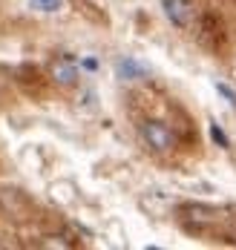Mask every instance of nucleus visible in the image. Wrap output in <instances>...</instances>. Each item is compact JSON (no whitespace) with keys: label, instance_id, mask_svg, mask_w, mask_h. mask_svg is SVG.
Instances as JSON below:
<instances>
[{"label":"nucleus","instance_id":"f257e3e1","mask_svg":"<svg viewBox=\"0 0 236 250\" xmlns=\"http://www.w3.org/2000/svg\"><path fill=\"white\" fill-rule=\"evenodd\" d=\"M141 138L147 141L150 150H156V152H170L173 144H176L173 132L161 124V121H144L141 124Z\"/></svg>","mask_w":236,"mask_h":250},{"label":"nucleus","instance_id":"f03ea898","mask_svg":"<svg viewBox=\"0 0 236 250\" xmlns=\"http://www.w3.org/2000/svg\"><path fill=\"white\" fill-rule=\"evenodd\" d=\"M49 78L58 86H75L78 83V63L69 55H58L49 63Z\"/></svg>","mask_w":236,"mask_h":250},{"label":"nucleus","instance_id":"7ed1b4c3","mask_svg":"<svg viewBox=\"0 0 236 250\" xmlns=\"http://www.w3.org/2000/svg\"><path fill=\"white\" fill-rule=\"evenodd\" d=\"M161 6H164V15H167V21L173 26H179V29L193 26L196 9H193L190 0H161Z\"/></svg>","mask_w":236,"mask_h":250},{"label":"nucleus","instance_id":"20e7f679","mask_svg":"<svg viewBox=\"0 0 236 250\" xmlns=\"http://www.w3.org/2000/svg\"><path fill=\"white\" fill-rule=\"evenodd\" d=\"M118 75L124 81H138V78H147V66H141L132 58H124V61H118Z\"/></svg>","mask_w":236,"mask_h":250},{"label":"nucleus","instance_id":"39448f33","mask_svg":"<svg viewBox=\"0 0 236 250\" xmlns=\"http://www.w3.org/2000/svg\"><path fill=\"white\" fill-rule=\"evenodd\" d=\"M184 213H190L193 222H213V219L219 216V210H213V207H202V204H187Z\"/></svg>","mask_w":236,"mask_h":250},{"label":"nucleus","instance_id":"423d86ee","mask_svg":"<svg viewBox=\"0 0 236 250\" xmlns=\"http://www.w3.org/2000/svg\"><path fill=\"white\" fill-rule=\"evenodd\" d=\"M29 6L38 9V12H58L61 9V0H29Z\"/></svg>","mask_w":236,"mask_h":250},{"label":"nucleus","instance_id":"0eeeda50","mask_svg":"<svg viewBox=\"0 0 236 250\" xmlns=\"http://www.w3.org/2000/svg\"><path fill=\"white\" fill-rule=\"evenodd\" d=\"M216 92H219L222 98H228V104H231V106H236V89H234V86H228V83L216 81Z\"/></svg>","mask_w":236,"mask_h":250},{"label":"nucleus","instance_id":"6e6552de","mask_svg":"<svg viewBox=\"0 0 236 250\" xmlns=\"http://www.w3.org/2000/svg\"><path fill=\"white\" fill-rule=\"evenodd\" d=\"M210 138H213L219 147H228V135H225V132H222L216 124H210Z\"/></svg>","mask_w":236,"mask_h":250},{"label":"nucleus","instance_id":"1a4fd4ad","mask_svg":"<svg viewBox=\"0 0 236 250\" xmlns=\"http://www.w3.org/2000/svg\"><path fill=\"white\" fill-rule=\"evenodd\" d=\"M81 66H84V69H89V72H95V69H98V61H95V58H84V61H81Z\"/></svg>","mask_w":236,"mask_h":250},{"label":"nucleus","instance_id":"9d476101","mask_svg":"<svg viewBox=\"0 0 236 250\" xmlns=\"http://www.w3.org/2000/svg\"><path fill=\"white\" fill-rule=\"evenodd\" d=\"M41 248H69V242H41Z\"/></svg>","mask_w":236,"mask_h":250}]
</instances>
